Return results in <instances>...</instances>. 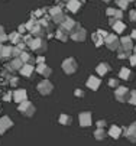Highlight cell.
<instances>
[{
    "label": "cell",
    "instance_id": "obj_1",
    "mask_svg": "<svg viewBox=\"0 0 136 146\" xmlns=\"http://www.w3.org/2000/svg\"><path fill=\"white\" fill-rule=\"evenodd\" d=\"M29 48H31L32 51L38 52V54H42V52H45V51L48 49L46 40H45L44 38H33L32 42H31V45H29Z\"/></svg>",
    "mask_w": 136,
    "mask_h": 146
},
{
    "label": "cell",
    "instance_id": "obj_2",
    "mask_svg": "<svg viewBox=\"0 0 136 146\" xmlns=\"http://www.w3.org/2000/svg\"><path fill=\"white\" fill-rule=\"evenodd\" d=\"M17 110L21 111L23 116H26V117H32V116L35 114V111H36L35 106H33L31 101H28V100H25V101H22V103H19Z\"/></svg>",
    "mask_w": 136,
    "mask_h": 146
},
{
    "label": "cell",
    "instance_id": "obj_3",
    "mask_svg": "<svg viewBox=\"0 0 136 146\" xmlns=\"http://www.w3.org/2000/svg\"><path fill=\"white\" fill-rule=\"evenodd\" d=\"M86 36H87V32H86V29H84L80 23L77 25L75 29L70 33V38H71L72 40H75V42H84Z\"/></svg>",
    "mask_w": 136,
    "mask_h": 146
},
{
    "label": "cell",
    "instance_id": "obj_4",
    "mask_svg": "<svg viewBox=\"0 0 136 146\" xmlns=\"http://www.w3.org/2000/svg\"><path fill=\"white\" fill-rule=\"evenodd\" d=\"M77 68H78V64H77V61L74 58H67L62 61V70L67 75H72L75 74Z\"/></svg>",
    "mask_w": 136,
    "mask_h": 146
},
{
    "label": "cell",
    "instance_id": "obj_5",
    "mask_svg": "<svg viewBox=\"0 0 136 146\" xmlns=\"http://www.w3.org/2000/svg\"><path fill=\"white\" fill-rule=\"evenodd\" d=\"M129 94H130V90L127 87H123V86L116 87V90H114V97L120 103H126L129 100Z\"/></svg>",
    "mask_w": 136,
    "mask_h": 146
},
{
    "label": "cell",
    "instance_id": "obj_6",
    "mask_svg": "<svg viewBox=\"0 0 136 146\" xmlns=\"http://www.w3.org/2000/svg\"><path fill=\"white\" fill-rule=\"evenodd\" d=\"M104 45L110 49V51H117V48L120 46V40L116 35H107L104 38Z\"/></svg>",
    "mask_w": 136,
    "mask_h": 146
},
{
    "label": "cell",
    "instance_id": "obj_7",
    "mask_svg": "<svg viewBox=\"0 0 136 146\" xmlns=\"http://www.w3.org/2000/svg\"><path fill=\"white\" fill-rule=\"evenodd\" d=\"M38 91H39L42 96H49L54 91V84L49 80H44L38 84Z\"/></svg>",
    "mask_w": 136,
    "mask_h": 146
},
{
    "label": "cell",
    "instance_id": "obj_8",
    "mask_svg": "<svg viewBox=\"0 0 136 146\" xmlns=\"http://www.w3.org/2000/svg\"><path fill=\"white\" fill-rule=\"evenodd\" d=\"M10 127H13V121L10 120V117L7 116L0 117V135H5Z\"/></svg>",
    "mask_w": 136,
    "mask_h": 146
},
{
    "label": "cell",
    "instance_id": "obj_9",
    "mask_svg": "<svg viewBox=\"0 0 136 146\" xmlns=\"http://www.w3.org/2000/svg\"><path fill=\"white\" fill-rule=\"evenodd\" d=\"M78 120H80V126H81V127H88V126H91V123H93L91 113H90V111H83V113H80Z\"/></svg>",
    "mask_w": 136,
    "mask_h": 146
},
{
    "label": "cell",
    "instance_id": "obj_10",
    "mask_svg": "<svg viewBox=\"0 0 136 146\" xmlns=\"http://www.w3.org/2000/svg\"><path fill=\"white\" fill-rule=\"evenodd\" d=\"M22 65H23V62L21 61V58H13L9 64L6 65V70L7 71H10V72H15V71H19L22 68Z\"/></svg>",
    "mask_w": 136,
    "mask_h": 146
},
{
    "label": "cell",
    "instance_id": "obj_11",
    "mask_svg": "<svg viewBox=\"0 0 136 146\" xmlns=\"http://www.w3.org/2000/svg\"><path fill=\"white\" fill-rule=\"evenodd\" d=\"M13 96H12V98L19 104V103H22V101H25V100H28V93H26V90H23V88H21V90H16L15 93H12Z\"/></svg>",
    "mask_w": 136,
    "mask_h": 146
},
{
    "label": "cell",
    "instance_id": "obj_12",
    "mask_svg": "<svg viewBox=\"0 0 136 146\" xmlns=\"http://www.w3.org/2000/svg\"><path fill=\"white\" fill-rule=\"evenodd\" d=\"M100 84H102L100 78H97L96 75H90V77H88V80H87V87H88L90 90H93V91L99 90Z\"/></svg>",
    "mask_w": 136,
    "mask_h": 146
},
{
    "label": "cell",
    "instance_id": "obj_13",
    "mask_svg": "<svg viewBox=\"0 0 136 146\" xmlns=\"http://www.w3.org/2000/svg\"><path fill=\"white\" fill-rule=\"evenodd\" d=\"M77 25H78V23H77L74 19H71V17H67V19L64 20V23H62V25H60V26H61L64 31H67L68 33H71V32L75 29V26H77Z\"/></svg>",
    "mask_w": 136,
    "mask_h": 146
},
{
    "label": "cell",
    "instance_id": "obj_14",
    "mask_svg": "<svg viewBox=\"0 0 136 146\" xmlns=\"http://www.w3.org/2000/svg\"><path fill=\"white\" fill-rule=\"evenodd\" d=\"M125 136H126L130 142L136 143V121H135V123H132L130 126L125 130Z\"/></svg>",
    "mask_w": 136,
    "mask_h": 146
},
{
    "label": "cell",
    "instance_id": "obj_15",
    "mask_svg": "<svg viewBox=\"0 0 136 146\" xmlns=\"http://www.w3.org/2000/svg\"><path fill=\"white\" fill-rule=\"evenodd\" d=\"M36 72H39L41 75H44L45 78H48L51 74H52V70L45 64V62H44V64H38V67H36V70H35Z\"/></svg>",
    "mask_w": 136,
    "mask_h": 146
},
{
    "label": "cell",
    "instance_id": "obj_16",
    "mask_svg": "<svg viewBox=\"0 0 136 146\" xmlns=\"http://www.w3.org/2000/svg\"><path fill=\"white\" fill-rule=\"evenodd\" d=\"M67 9L72 13H77L81 9V2L80 0H68L67 2Z\"/></svg>",
    "mask_w": 136,
    "mask_h": 146
},
{
    "label": "cell",
    "instance_id": "obj_17",
    "mask_svg": "<svg viewBox=\"0 0 136 146\" xmlns=\"http://www.w3.org/2000/svg\"><path fill=\"white\" fill-rule=\"evenodd\" d=\"M29 32H31V35L35 36V38H44V36H45V29H44L42 26H39L38 23H36Z\"/></svg>",
    "mask_w": 136,
    "mask_h": 146
},
{
    "label": "cell",
    "instance_id": "obj_18",
    "mask_svg": "<svg viewBox=\"0 0 136 146\" xmlns=\"http://www.w3.org/2000/svg\"><path fill=\"white\" fill-rule=\"evenodd\" d=\"M97 74H99L100 77H103V75H106L109 71H111V67L107 64V62H102V64H99L97 65Z\"/></svg>",
    "mask_w": 136,
    "mask_h": 146
},
{
    "label": "cell",
    "instance_id": "obj_19",
    "mask_svg": "<svg viewBox=\"0 0 136 146\" xmlns=\"http://www.w3.org/2000/svg\"><path fill=\"white\" fill-rule=\"evenodd\" d=\"M58 40H61V42H67L68 40V38H70V33L67 32V31H64L62 28H60L56 32H55V35H54Z\"/></svg>",
    "mask_w": 136,
    "mask_h": 146
},
{
    "label": "cell",
    "instance_id": "obj_20",
    "mask_svg": "<svg viewBox=\"0 0 136 146\" xmlns=\"http://www.w3.org/2000/svg\"><path fill=\"white\" fill-rule=\"evenodd\" d=\"M33 71H35V68H33V65H31V64H23L22 68L19 70V72H21L23 77H31Z\"/></svg>",
    "mask_w": 136,
    "mask_h": 146
},
{
    "label": "cell",
    "instance_id": "obj_21",
    "mask_svg": "<svg viewBox=\"0 0 136 146\" xmlns=\"http://www.w3.org/2000/svg\"><path fill=\"white\" fill-rule=\"evenodd\" d=\"M120 135H122V127L116 126V124L109 129V136H111L113 139H119V137H120Z\"/></svg>",
    "mask_w": 136,
    "mask_h": 146
},
{
    "label": "cell",
    "instance_id": "obj_22",
    "mask_svg": "<svg viewBox=\"0 0 136 146\" xmlns=\"http://www.w3.org/2000/svg\"><path fill=\"white\" fill-rule=\"evenodd\" d=\"M13 49H15V46H3L2 58H5V59H13Z\"/></svg>",
    "mask_w": 136,
    "mask_h": 146
},
{
    "label": "cell",
    "instance_id": "obj_23",
    "mask_svg": "<svg viewBox=\"0 0 136 146\" xmlns=\"http://www.w3.org/2000/svg\"><path fill=\"white\" fill-rule=\"evenodd\" d=\"M111 28L114 29L116 33H123V32L126 31V25L122 22V20H116V23H114Z\"/></svg>",
    "mask_w": 136,
    "mask_h": 146
},
{
    "label": "cell",
    "instance_id": "obj_24",
    "mask_svg": "<svg viewBox=\"0 0 136 146\" xmlns=\"http://www.w3.org/2000/svg\"><path fill=\"white\" fill-rule=\"evenodd\" d=\"M7 39L10 40L13 45H16V44H19V42L22 40V35L19 33V32H12V33L7 36Z\"/></svg>",
    "mask_w": 136,
    "mask_h": 146
},
{
    "label": "cell",
    "instance_id": "obj_25",
    "mask_svg": "<svg viewBox=\"0 0 136 146\" xmlns=\"http://www.w3.org/2000/svg\"><path fill=\"white\" fill-rule=\"evenodd\" d=\"M106 136H107V132H106L104 129H102V127H97V129L94 130V137H96L97 140H104Z\"/></svg>",
    "mask_w": 136,
    "mask_h": 146
},
{
    "label": "cell",
    "instance_id": "obj_26",
    "mask_svg": "<svg viewBox=\"0 0 136 146\" xmlns=\"http://www.w3.org/2000/svg\"><path fill=\"white\" fill-rule=\"evenodd\" d=\"M91 39H93V42L96 44V46H97V48H100V46L104 44V38H102L97 32H94V33L91 35Z\"/></svg>",
    "mask_w": 136,
    "mask_h": 146
},
{
    "label": "cell",
    "instance_id": "obj_27",
    "mask_svg": "<svg viewBox=\"0 0 136 146\" xmlns=\"http://www.w3.org/2000/svg\"><path fill=\"white\" fill-rule=\"evenodd\" d=\"M119 77L122 78V80H130L132 78V70H129V68H126V67H123L122 70H120V72H119Z\"/></svg>",
    "mask_w": 136,
    "mask_h": 146
},
{
    "label": "cell",
    "instance_id": "obj_28",
    "mask_svg": "<svg viewBox=\"0 0 136 146\" xmlns=\"http://www.w3.org/2000/svg\"><path fill=\"white\" fill-rule=\"evenodd\" d=\"M65 19H67V16H65V15L61 12V13H58V15L52 16V22H54L55 25H62Z\"/></svg>",
    "mask_w": 136,
    "mask_h": 146
},
{
    "label": "cell",
    "instance_id": "obj_29",
    "mask_svg": "<svg viewBox=\"0 0 136 146\" xmlns=\"http://www.w3.org/2000/svg\"><path fill=\"white\" fill-rule=\"evenodd\" d=\"M58 121H60V124H62V126H68V124H71V116H68V114H60Z\"/></svg>",
    "mask_w": 136,
    "mask_h": 146
},
{
    "label": "cell",
    "instance_id": "obj_30",
    "mask_svg": "<svg viewBox=\"0 0 136 146\" xmlns=\"http://www.w3.org/2000/svg\"><path fill=\"white\" fill-rule=\"evenodd\" d=\"M132 2L133 0H116V3H117V6L120 7V10H126Z\"/></svg>",
    "mask_w": 136,
    "mask_h": 146
},
{
    "label": "cell",
    "instance_id": "obj_31",
    "mask_svg": "<svg viewBox=\"0 0 136 146\" xmlns=\"http://www.w3.org/2000/svg\"><path fill=\"white\" fill-rule=\"evenodd\" d=\"M48 13V9L46 7H44V9H38V10H35L33 13H32V16H35L36 19H41L42 16H45Z\"/></svg>",
    "mask_w": 136,
    "mask_h": 146
},
{
    "label": "cell",
    "instance_id": "obj_32",
    "mask_svg": "<svg viewBox=\"0 0 136 146\" xmlns=\"http://www.w3.org/2000/svg\"><path fill=\"white\" fill-rule=\"evenodd\" d=\"M36 23H38V19H36L35 16H32V17H31V20H28V22L25 23V28H26L28 31H31V29H32V28H33Z\"/></svg>",
    "mask_w": 136,
    "mask_h": 146
},
{
    "label": "cell",
    "instance_id": "obj_33",
    "mask_svg": "<svg viewBox=\"0 0 136 146\" xmlns=\"http://www.w3.org/2000/svg\"><path fill=\"white\" fill-rule=\"evenodd\" d=\"M49 12H48V15L52 17V16H55V15H58V13H61L62 12V9L60 7V6H55V7H51V9H48Z\"/></svg>",
    "mask_w": 136,
    "mask_h": 146
},
{
    "label": "cell",
    "instance_id": "obj_34",
    "mask_svg": "<svg viewBox=\"0 0 136 146\" xmlns=\"http://www.w3.org/2000/svg\"><path fill=\"white\" fill-rule=\"evenodd\" d=\"M129 104H133V106H136V90H132L130 94H129Z\"/></svg>",
    "mask_w": 136,
    "mask_h": 146
},
{
    "label": "cell",
    "instance_id": "obj_35",
    "mask_svg": "<svg viewBox=\"0 0 136 146\" xmlns=\"http://www.w3.org/2000/svg\"><path fill=\"white\" fill-rule=\"evenodd\" d=\"M32 39H33V36H32V35H25V36L22 38V42H25V44H26V46H29V45H31V42H32Z\"/></svg>",
    "mask_w": 136,
    "mask_h": 146
},
{
    "label": "cell",
    "instance_id": "obj_36",
    "mask_svg": "<svg viewBox=\"0 0 136 146\" xmlns=\"http://www.w3.org/2000/svg\"><path fill=\"white\" fill-rule=\"evenodd\" d=\"M120 86V82L116 80V78H111V80H109V87H113V88H116V87H119Z\"/></svg>",
    "mask_w": 136,
    "mask_h": 146
},
{
    "label": "cell",
    "instance_id": "obj_37",
    "mask_svg": "<svg viewBox=\"0 0 136 146\" xmlns=\"http://www.w3.org/2000/svg\"><path fill=\"white\" fill-rule=\"evenodd\" d=\"M111 17H114L116 20H122L123 19V12L122 10H114V15Z\"/></svg>",
    "mask_w": 136,
    "mask_h": 146
},
{
    "label": "cell",
    "instance_id": "obj_38",
    "mask_svg": "<svg viewBox=\"0 0 136 146\" xmlns=\"http://www.w3.org/2000/svg\"><path fill=\"white\" fill-rule=\"evenodd\" d=\"M74 96L78 97V98H83V97H84V91H83L81 88H77V90L74 91Z\"/></svg>",
    "mask_w": 136,
    "mask_h": 146
},
{
    "label": "cell",
    "instance_id": "obj_39",
    "mask_svg": "<svg viewBox=\"0 0 136 146\" xmlns=\"http://www.w3.org/2000/svg\"><path fill=\"white\" fill-rule=\"evenodd\" d=\"M129 19L132 20V22H135V23H136V9L129 12Z\"/></svg>",
    "mask_w": 136,
    "mask_h": 146
},
{
    "label": "cell",
    "instance_id": "obj_40",
    "mask_svg": "<svg viewBox=\"0 0 136 146\" xmlns=\"http://www.w3.org/2000/svg\"><path fill=\"white\" fill-rule=\"evenodd\" d=\"M106 124H107V121H106V120H97L96 126H97V127H102V129H104V127H106Z\"/></svg>",
    "mask_w": 136,
    "mask_h": 146
},
{
    "label": "cell",
    "instance_id": "obj_41",
    "mask_svg": "<svg viewBox=\"0 0 136 146\" xmlns=\"http://www.w3.org/2000/svg\"><path fill=\"white\" fill-rule=\"evenodd\" d=\"M129 61H130V65L132 67H136V54H132L129 56Z\"/></svg>",
    "mask_w": 136,
    "mask_h": 146
},
{
    "label": "cell",
    "instance_id": "obj_42",
    "mask_svg": "<svg viewBox=\"0 0 136 146\" xmlns=\"http://www.w3.org/2000/svg\"><path fill=\"white\" fill-rule=\"evenodd\" d=\"M17 82H19V78L17 77H10V86L12 87H16Z\"/></svg>",
    "mask_w": 136,
    "mask_h": 146
},
{
    "label": "cell",
    "instance_id": "obj_43",
    "mask_svg": "<svg viewBox=\"0 0 136 146\" xmlns=\"http://www.w3.org/2000/svg\"><path fill=\"white\" fill-rule=\"evenodd\" d=\"M16 48H19L21 51H25V49H26V44H25V42H22V40H21V42H19V44H16Z\"/></svg>",
    "mask_w": 136,
    "mask_h": 146
},
{
    "label": "cell",
    "instance_id": "obj_44",
    "mask_svg": "<svg viewBox=\"0 0 136 146\" xmlns=\"http://www.w3.org/2000/svg\"><path fill=\"white\" fill-rule=\"evenodd\" d=\"M114 10H116V9H111V7H107V10H106V15H107V17H111V16L114 15Z\"/></svg>",
    "mask_w": 136,
    "mask_h": 146
},
{
    "label": "cell",
    "instance_id": "obj_45",
    "mask_svg": "<svg viewBox=\"0 0 136 146\" xmlns=\"http://www.w3.org/2000/svg\"><path fill=\"white\" fill-rule=\"evenodd\" d=\"M97 33H99V35L102 36V38H106V36L109 35V33H107L106 31H103V29H97Z\"/></svg>",
    "mask_w": 136,
    "mask_h": 146
},
{
    "label": "cell",
    "instance_id": "obj_46",
    "mask_svg": "<svg viewBox=\"0 0 136 146\" xmlns=\"http://www.w3.org/2000/svg\"><path fill=\"white\" fill-rule=\"evenodd\" d=\"M12 96H13L12 93H6V94L3 96V100H5V101H10V100H12Z\"/></svg>",
    "mask_w": 136,
    "mask_h": 146
},
{
    "label": "cell",
    "instance_id": "obj_47",
    "mask_svg": "<svg viewBox=\"0 0 136 146\" xmlns=\"http://www.w3.org/2000/svg\"><path fill=\"white\" fill-rule=\"evenodd\" d=\"M35 62H36V64H44V62H45V58H44V56H38V58L35 59Z\"/></svg>",
    "mask_w": 136,
    "mask_h": 146
},
{
    "label": "cell",
    "instance_id": "obj_48",
    "mask_svg": "<svg viewBox=\"0 0 136 146\" xmlns=\"http://www.w3.org/2000/svg\"><path fill=\"white\" fill-rule=\"evenodd\" d=\"M6 40H7V35L6 33H2V35H0V44L6 42Z\"/></svg>",
    "mask_w": 136,
    "mask_h": 146
},
{
    "label": "cell",
    "instance_id": "obj_49",
    "mask_svg": "<svg viewBox=\"0 0 136 146\" xmlns=\"http://www.w3.org/2000/svg\"><path fill=\"white\" fill-rule=\"evenodd\" d=\"M114 23H116V19H114V17H109V25L113 26Z\"/></svg>",
    "mask_w": 136,
    "mask_h": 146
},
{
    "label": "cell",
    "instance_id": "obj_50",
    "mask_svg": "<svg viewBox=\"0 0 136 146\" xmlns=\"http://www.w3.org/2000/svg\"><path fill=\"white\" fill-rule=\"evenodd\" d=\"M25 31H26V28H25V25H21V26H19V33H21V35H22V33H23Z\"/></svg>",
    "mask_w": 136,
    "mask_h": 146
},
{
    "label": "cell",
    "instance_id": "obj_51",
    "mask_svg": "<svg viewBox=\"0 0 136 146\" xmlns=\"http://www.w3.org/2000/svg\"><path fill=\"white\" fill-rule=\"evenodd\" d=\"M130 39H132V40H136V29L132 31V33H130Z\"/></svg>",
    "mask_w": 136,
    "mask_h": 146
},
{
    "label": "cell",
    "instance_id": "obj_52",
    "mask_svg": "<svg viewBox=\"0 0 136 146\" xmlns=\"http://www.w3.org/2000/svg\"><path fill=\"white\" fill-rule=\"evenodd\" d=\"M3 46H5L3 44H0V59H2V51H3Z\"/></svg>",
    "mask_w": 136,
    "mask_h": 146
},
{
    "label": "cell",
    "instance_id": "obj_53",
    "mask_svg": "<svg viewBox=\"0 0 136 146\" xmlns=\"http://www.w3.org/2000/svg\"><path fill=\"white\" fill-rule=\"evenodd\" d=\"M2 33H5V28H3V26H0V35H2Z\"/></svg>",
    "mask_w": 136,
    "mask_h": 146
},
{
    "label": "cell",
    "instance_id": "obj_54",
    "mask_svg": "<svg viewBox=\"0 0 136 146\" xmlns=\"http://www.w3.org/2000/svg\"><path fill=\"white\" fill-rule=\"evenodd\" d=\"M103 2H106V3H109V2H110V0H103Z\"/></svg>",
    "mask_w": 136,
    "mask_h": 146
},
{
    "label": "cell",
    "instance_id": "obj_55",
    "mask_svg": "<svg viewBox=\"0 0 136 146\" xmlns=\"http://www.w3.org/2000/svg\"><path fill=\"white\" fill-rule=\"evenodd\" d=\"M133 51H135V54H136V46H133Z\"/></svg>",
    "mask_w": 136,
    "mask_h": 146
}]
</instances>
